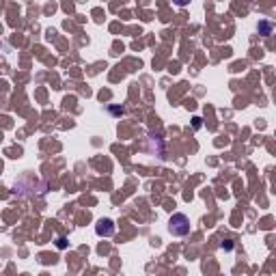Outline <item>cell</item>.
I'll return each instance as SVG.
<instances>
[{
	"label": "cell",
	"instance_id": "cell-2",
	"mask_svg": "<svg viewBox=\"0 0 276 276\" xmlns=\"http://www.w3.org/2000/svg\"><path fill=\"white\" fill-rule=\"evenodd\" d=\"M97 233L99 235H113L115 233V225L110 220H99L97 223Z\"/></svg>",
	"mask_w": 276,
	"mask_h": 276
},
{
	"label": "cell",
	"instance_id": "cell-3",
	"mask_svg": "<svg viewBox=\"0 0 276 276\" xmlns=\"http://www.w3.org/2000/svg\"><path fill=\"white\" fill-rule=\"evenodd\" d=\"M175 3H177L179 7H183V5H188V3H190V0H175Z\"/></svg>",
	"mask_w": 276,
	"mask_h": 276
},
{
	"label": "cell",
	"instance_id": "cell-1",
	"mask_svg": "<svg viewBox=\"0 0 276 276\" xmlns=\"http://www.w3.org/2000/svg\"><path fill=\"white\" fill-rule=\"evenodd\" d=\"M169 231L177 237L188 235L190 233V220H188V216L186 214H173L169 220Z\"/></svg>",
	"mask_w": 276,
	"mask_h": 276
}]
</instances>
